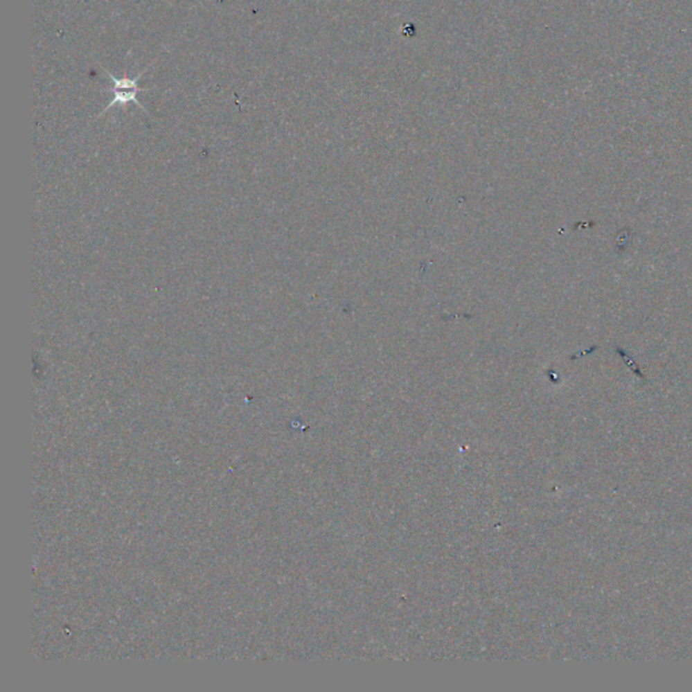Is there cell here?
Listing matches in <instances>:
<instances>
[{
  "label": "cell",
  "mask_w": 692,
  "mask_h": 692,
  "mask_svg": "<svg viewBox=\"0 0 692 692\" xmlns=\"http://www.w3.org/2000/svg\"><path fill=\"white\" fill-rule=\"evenodd\" d=\"M150 66H152V65H149L146 69H143V71H142L141 73H139L134 79H130V78H115V76H114L111 72H109V71H107L103 65H100V68H102V71L105 72L106 78H107V79H110L111 82L114 83V87H112V95H114V99H112L110 103L106 106V109L99 114V116H100V115H103V114H106L107 111L111 110V109H112L114 106H116V105H119V106H125V105H127V103H130V102H134L139 107H141L142 110L146 112V109H145V107L142 106V103L139 102L137 95H139V92H145V91H148V89H145V88H141L139 85V82L141 80V78L143 76V73H145V72H146Z\"/></svg>",
  "instance_id": "1"
}]
</instances>
